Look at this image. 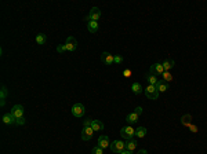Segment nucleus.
I'll return each mask as SVG.
<instances>
[{"instance_id": "obj_1", "label": "nucleus", "mask_w": 207, "mask_h": 154, "mask_svg": "<svg viewBox=\"0 0 207 154\" xmlns=\"http://www.w3.org/2000/svg\"><path fill=\"white\" fill-rule=\"evenodd\" d=\"M144 91H145V95H147V98H148V99L156 101V99L159 98V91H157L156 85H149V84H148L147 88H145Z\"/></svg>"}, {"instance_id": "obj_2", "label": "nucleus", "mask_w": 207, "mask_h": 154, "mask_svg": "<svg viewBox=\"0 0 207 154\" xmlns=\"http://www.w3.org/2000/svg\"><path fill=\"white\" fill-rule=\"evenodd\" d=\"M99 18H101V10H99L98 7H93V8L90 10V12H88V15L84 17V21L86 22H88V21H97L98 22Z\"/></svg>"}, {"instance_id": "obj_3", "label": "nucleus", "mask_w": 207, "mask_h": 154, "mask_svg": "<svg viewBox=\"0 0 207 154\" xmlns=\"http://www.w3.org/2000/svg\"><path fill=\"white\" fill-rule=\"evenodd\" d=\"M120 135H122V138H124V139H133V138L135 136V129L131 127V125H126V127H123L122 129H120Z\"/></svg>"}, {"instance_id": "obj_4", "label": "nucleus", "mask_w": 207, "mask_h": 154, "mask_svg": "<svg viewBox=\"0 0 207 154\" xmlns=\"http://www.w3.org/2000/svg\"><path fill=\"white\" fill-rule=\"evenodd\" d=\"M109 149H111L113 153H122L123 150H126V143L122 142V140H115V142L111 143Z\"/></svg>"}, {"instance_id": "obj_5", "label": "nucleus", "mask_w": 207, "mask_h": 154, "mask_svg": "<svg viewBox=\"0 0 207 154\" xmlns=\"http://www.w3.org/2000/svg\"><path fill=\"white\" fill-rule=\"evenodd\" d=\"M101 61H102V63L104 65H106V66H111V65H113L115 63V55H112V54H109V52H102L101 54Z\"/></svg>"}, {"instance_id": "obj_6", "label": "nucleus", "mask_w": 207, "mask_h": 154, "mask_svg": "<svg viewBox=\"0 0 207 154\" xmlns=\"http://www.w3.org/2000/svg\"><path fill=\"white\" fill-rule=\"evenodd\" d=\"M66 51H69V52H73V51L78 48V42H76V38L73 37V36H69L68 38H66Z\"/></svg>"}, {"instance_id": "obj_7", "label": "nucleus", "mask_w": 207, "mask_h": 154, "mask_svg": "<svg viewBox=\"0 0 207 154\" xmlns=\"http://www.w3.org/2000/svg\"><path fill=\"white\" fill-rule=\"evenodd\" d=\"M84 113H86V109H84V106L81 103H75L72 106V114L75 117H83Z\"/></svg>"}, {"instance_id": "obj_8", "label": "nucleus", "mask_w": 207, "mask_h": 154, "mask_svg": "<svg viewBox=\"0 0 207 154\" xmlns=\"http://www.w3.org/2000/svg\"><path fill=\"white\" fill-rule=\"evenodd\" d=\"M11 113L15 119H19V117H24V106L22 105H14L11 109Z\"/></svg>"}, {"instance_id": "obj_9", "label": "nucleus", "mask_w": 207, "mask_h": 154, "mask_svg": "<svg viewBox=\"0 0 207 154\" xmlns=\"http://www.w3.org/2000/svg\"><path fill=\"white\" fill-rule=\"evenodd\" d=\"M164 73V69H163V63H153L150 66V74H155V76H162Z\"/></svg>"}, {"instance_id": "obj_10", "label": "nucleus", "mask_w": 207, "mask_h": 154, "mask_svg": "<svg viewBox=\"0 0 207 154\" xmlns=\"http://www.w3.org/2000/svg\"><path fill=\"white\" fill-rule=\"evenodd\" d=\"M93 128L91 127H83V131H81V139L83 140H90L93 138Z\"/></svg>"}, {"instance_id": "obj_11", "label": "nucleus", "mask_w": 207, "mask_h": 154, "mask_svg": "<svg viewBox=\"0 0 207 154\" xmlns=\"http://www.w3.org/2000/svg\"><path fill=\"white\" fill-rule=\"evenodd\" d=\"M2 120H3V122L6 125H12V124H15V121H17V119H15L11 113H4Z\"/></svg>"}, {"instance_id": "obj_12", "label": "nucleus", "mask_w": 207, "mask_h": 154, "mask_svg": "<svg viewBox=\"0 0 207 154\" xmlns=\"http://www.w3.org/2000/svg\"><path fill=\"white\" fill-rule=\"evenodd\" d=\"M98 146L102 149H108L109 146H111V142H109L106 135H101V136L98 138Z\"/></svg>"}, {"instance_id": "obj_13", "label": "nucleus", "mask_w": 207, "mask_h": 154, "mask_svg": "<svg viewBox=\"0 0 207 154\" xmlns=\"http://www.w3.org/2000/svg\"><path fill=\"white\" fill-rule=\"evenodd\" d=\"M138 119H140V116H138L135 112H133V113H129V114H127L126 121L129 122V125H131V124H135V122L138 121Z\"/></svg>"}, {"instance_id": "obj_14", "label": "nucleus", "mask_w": 207, "mask_h": 154, "mask_svg": "<svg viewBox=\"0 0 207 154\" xmlns=\"http://www.w3.org/2000/svg\"><path fill=\"white\" fill-rule=\"evenodd\" d=\"M91 128H93L94 132H98V131H102L105 128L104 122L99 121V120H93V124H91Z\"/></svg>"}, {"instance_id": "obj_15", "label": "nucleus", "mask_w": 207, "mask_h": 154, "mask_svg": "<svg viewBox=\"0 0 207 154\" xmlns=\"http://www.w3.org/2000/svg\"><path fill=\"white\" fill-rule=\"evenodd\" d=\"M137 147H138V142L135 139H129L126 142V150H129V151H131L133 153Z\"/></svg>"}, {"instance_id": "obj_16", "label": "nucleus", "mask_w": 207, "mask_h": 154, "mask_svg": "<svg viewBox=\"0 0 207 154\" xmlns=\"http://www.w3.org/2000/svg\"><path fill=\"white\" fill-rule=\"evenodd\" d=\"M86 26H87V30L90 33H97V30H98V28H99L97 21H88Z\"/></svg>"}, {"instance_id": "obj_17", "label": "nucleus", "mask_w": 207, "mask_h": 154, "mask_svg": "<svg viewBox=\"0 0 207 154\" xmlns=\"http://www.w3.org/2000/svg\"><path fill=\"white\" fill-rule=\"evenodd\" d=\"M145 80L148 81V84L149 85H156L157 83H159V79H157V76H155V74H147L145 76Z\"/></svg>"}, {"instance_id": "obj_18", "label": "nucleus", "mask_w": 207, "mask_h": 154, "mask_svg": "<svg viewBox=\"0 0 207 154\" xmlns=\"http://www.w3.org/2000/svg\"><path fill=\"white\" fill-rule=\"evenodd\" d=\"M181 124H182L184 127L189 128V125L192 124V116H191V114H185V116H182V117H181Z\"/></svg>"}, {"instance_id": "obj_19", "label": "nucleus", "mask_w": 207, "mask_h": 154, "mask_svg": "<svg viewBox=\"0 0 207 154\" xmlns=\"http://www.w3.org/2000/svg\"><path fill=\"white\" fill-rule=\"evenodd\" d=\"M174 66H175L174 59H166L164 62H163V69H164V72H170Z\"/></svg>"}, {"instance_id": "obj_20", "label": "nucleus", "mask_w": 207, "mask_h": 154, "mask_svg": "<svg viewBox=\"0 0 207 154\" xmlns=\"http://www.w3.org/2000/svg\"><path fill=\"white\" fill-rule=\"evenodd\" d=\"M135 136H137L138 139L145 138V136H147V128H145V127H138L137 129H135Z\"/></svg>"}, {"instance_id": "obj_21", "label": "nucleus", "mask_w": 207, "mask_h": 154, "mask_svg": "<svg viewBox=\"0 0 207 154\" xmlns=\"http://www.w3.org/2000/svg\"><path fill=\"white\" fill-rule=\"evenodd\" d=\"M156 88H157V91H159V94L160 92H166L168 89V84L163 80H159V83L156 84Z\"/></svg>"}, {"instance_id": "obj_22", "label": "nucleus", "mask_w": 207, "mask_h": 154, "mask_svg": "<svg viewBox=\"0 0 207 154\" xmlns=\"http://www.w3.org/2000/svg\"><path fill=\"white\" fill-rule=\"evenodd\" d=\"M46 42H47V36H46L44 33H39V35L36 36V44L43 45V44H46Z\"/></svg>"}, {"instance_id": "obj_23", "label": "nucleus", "mask_w": 207, "mask_h": 154, "mask_svg": "<svg viewBox=\"0 0 207 154\" xmlns=\"http://www.w3.org/2000/svg\"><path fill=\"white\" fill-rule=\"evenodd\" d=\"M131 91L134 92L135 95H140L142 92V87H141V84L140 83H133V85H131Z\"/></svg>"}, {"instance_id": "obj_24", "label": "nucleus", "mask_w": 207, "mask_h": 154, "mask_svg": "<svg viewBox=\"0 0 207 154\" xmlns=\"http://www.w3.org/2000/svg\"><path fill=\"white\" fill-rule=\"evenodd\" d=\"M162 76H163V81H166V83H168V81H173V74H171L170 72H164Z\"/></svg>"}, {"instance_id": "obj_25", "label": "nucleus", "mask_w": 207, "mask_h": 154, "mask_svg": "<svg viewBox=\"0 0 207 154\" xmlns=\"http://www.w3.org/2000/svg\"><path fill=\"white\" fill-rule=\"evenodd\" d=\"M0 98H2V101H6L7 98V88L6 87H2V94H0Z\"/></svg>"}, {"instance_id": "obj_26", "label": "nucleus", "mask_w": 207, "mask_h": 154, "mask_svg": "<svg viewBox=\"0 0 207 154\" xmlns=\"http://www.w3.org/2000/svg\"><path fill=\"white\" fill-rule=\"evenodd\" d=\"M93 154H104V149L99 147V146H95L93 149Z\"/></svg>"}, {"instance_id": "obj_27", "label": "nucleus", "mask_w": 207, "mask_h": 154, "mask_svg": "<svg viewBox=\"0 0 207 154\" xmlns=\"http://www.w3.org/2000/svg\"><path fill=\"white\" fill-rule=\"evenodd\" d=\"M25 122H26L25 117H19V119H17V121H15V125H25Z\"/></svg>"}, {"instance_id": "obj_28", "label": "nucleus", "mask_w": 207, "mask_h": 154, "mask_svg": "<svg viewBox=\"0 0 207 154\" xmlns=\"http://www.w3.org/2000/svg\"><path fill=\"white\" fill-rule=\"evenodd\" d=\"M66 51V45L65 44H60L57 47V52H60V54H62V52H65Z\"/></svg>"}, {"instance_id": "obj_29", "label": "nucleus", "mask_w": 207, "mask_h": 154, "mask_svg": "<svg viewBox=\"0 0 207 154\" xmlns=\"http://www.w3.org/2000/svg\"><path fill=\"white\" fill-rule=\"evenodd\" d=\"M122 62H123V56H122V55H116V56H115V63H116V65H120Z\"/></svg>"}, {"instance_id": "obj_30", "label": "nucleus", "mask_w": 207, "mask_h": 154, "mask_svg": "<svg viewBox=\"0 0 207 154\" xmlns=\"http://www.w3.org/2000/svg\"><path fill=\"white\" fill-rule=\"evenodd\" d=\"M91 124H93V120L91 119H86L83 121V127H91Z\"/></svg>"}, {"instance_id": "obj_31", "label": "nucleus", "mask_w": 207, "mask_h": 154, "mask_svg": "<svg viewBox=\"0 0 207 154\" xmlns=\"http://www.w3.org/2000/svg\"><path fill=\"white\" fill-rule=\"evenodd\" d=\"M131 74H133V72L130 70V69H124V70H123V76L124 77H130Z\"/></svg>"}, {"instance_id": "obj_32", "label": "nucleus", "mask_w": 207, "mask_h": 154, "mask_svg": "<svg viewBox=\"0 0 207 154\" xmlns=\"http://www.w3.org/2000/svg\"><path fill=\"white\" fill-rule=\"evenodd\" d=\"M189 129L192 131L193 133H196V132H198V127H196V125H193V124H191V125H189Z\"/></svg>"}, {"instance_id": "obj_33", "label": "nucleus", "mask_w": 207, "mask_h": 154, "mask_svg": "<svg viewBox=\"0 0 207 154\" xmlns=\"http://www.w3.org/2000/svg\"><path fill=\"white\" fill-rule=\"evenodd\" d=\"M134 112H135V113H137V114H138V116H141V114H142V107H141V106H138V107H135V110H134Z\"/></svg>"}, {"instance_id": "obj_34", "label": "nucleus", "mask_w": 207, "mask_h": 154, "mask_svg": "<svg viewBox=\"0 0 207 154\" xmlns=\"http://www.w3.org/2000/svg\"><path fill=\"white\" fill-rule=\"evenodd\" d=\"M137 154H148V151H147V150H145V149H141V150L138 151V153H137Z\"/></svg>"}, {"instance_id": "obj_35", "label": "nucleus", "mask_w": 207, "mask_h": 154, "mask_svg": "<svg viewBox=\"0 0 207 154\" xmlns=\"http://www.w3.org/2000/svg\"><path fill=\"white\" fill-rule=\"evenodd\" d=\"M119 154H131V151H129V150H123L122 153H119Z\"/></svg>"}]
</instances>
